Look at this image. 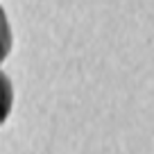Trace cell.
<instances>
[{
  "label": "cell",
  "mask_w": 154,
  "mask_h": 154,
  "mask_svg": "<svg viewBox=\"0 0 154 154\" xmlns=\"http://www.w3.org/2000/svg\"><path fill=\"white\" fill-rule=\"evenodd\" d=\"M11 50V29H9V20H7L5 9L0 7V63L7 59Z\"/></svg>",
  "instance_id": "7a4b0ae2"
},
{
  "label": "cell",
  "mask_w": 154,
  "mask_h": 154,
  "mask_svg": "<svg viewBox=\"0 0 154 154\" xmlns=\"http://www.w3.org/2000/svg\"><path fill=\"white\" fill-rule=\"evenodd\" d=\"M11 104H14V86H11L9 77L0 70V125L9 118Z\"/></svg>",
  "instance_id": "6da1fadb"
}]
</instances>
